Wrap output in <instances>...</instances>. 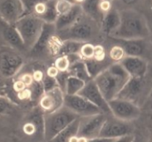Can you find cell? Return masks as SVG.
<instances>
[{
  "instance_id": "e0dca14e",
  "label": "cell",
  "mask_w": 152,
  "mask_h": 142,
  "mask_svg": "<svg viewBox=\"0 0 152 142\" xmlns=\"http://www.w3.org/2000/svg\"><path fill=\"white\" fill-rule=\"evenodd\" d=\"M121 24V13L120 10L112 5V9L105 13L100 24L101 34L105 37L110 38L118 29Z\"/></svg>"
},
{
  "instance_id": "4dcf8cb0",
  "label": "cell",
  "mask_w": 152,
  "mask_h": 142,
  "mask_svg": "<svg viewBox=\"0 0 152 142\" xmlns=\"http://www.w3.org/2000/svg\"><path fill=\"white\" fill-rule=\"evenodd\" d=\"M74 6V1H69V0H59V1H56V11L58 16L65 14L66 12H68L72 7Z\"/></svg>"
},
{
  "instance_id": "4316f807",
  "label": "cell",
  "mask_w": 152,
  "mask_h": 142,
  "mask_svg": "<svg viewBox=\"0 0 152 142\" xmlns=\"http://www.w3.org/2000/svg\"><path fill=\"white\" fill-rule=\"evenodd\" d=\"M45 4H46L45 12L38 18H40L44 24H54L58 18V14L55 8L56 1H45Z\"/></svg>"
},
{
  "instance_id": "f6af8a7d",
  "label": "cell",
  "mask_w": 152,
  "mask_h": 142,
  "mask_svg": "<svg viewBox=\"0 0 152 142\" xmlns=\"http://www.w3.org/2000/svg\"><path fill=\"white\" fill-rule=\"evenodd\" d=\"M45 74L47 76L50 77V78H54L55 79L57 77V75L59 74V71H58V69L56 68L54 65H50V66H49L48 68H47Z\"/></svg>"
},
{
  "instance_id": "4fadbf2b",
  "label": "cell",
  "mask_w": 152,
  "mask_h": 142,
  "mask_svg": "<svg viewBox=\"0 0 152 142\" xmlns=\"http://www.w3.org/2000/svg\"><path fill=\"white\" fill-rule=\"evenodd\" d=\"M55 35L56 30L54 24H44L40 36L37 38L35 45L33 46V48L28 52L29 57L32 59H39L49 54L50 45Z\"/></svg>"
},
{
  "instance_id": "3957f363",
  "label": "cell",
  "mask_w": 152,
  "mask_h": 142,
  "mask_svg": "<svg viewBox=\"0 0 152 142\" xmlns=\"http://www.w3.org/2000/svg\"><path fill=\"white\" fill-rule=\"evenodd\" d=\"M101 35L99 24L86 16L83 12L68 28L56 32L57 38L62 41L72 40V41L80 42L83 44H92V42L96 41Z\"/></svg>"
},
{
  "instance_id": "83f0119b",
  "label": "cell",
  "mask_w": 152,
  "mask_h": 142,
  "mask_svg": "<svg viewBox=\"0 0 152 142\" xmlns=\"http://www.w3.org/2000/svg\"><path fill=\"white\" fill-rule=\"evenodd\" d=\"M107 56L113 63H120L121 61L125 57V53L121 46H118L114 43L111 46L110 50L108 51Z\"/></svg>"
},
{
  "instance_id": "f5cc1de1",
  "label": "cell",
  "mask_w": 152,
  "mask_h": 142,
  "mask_svg": "<svg viewBox=\"0 0 152 142\" xmlns=\"http://www.w3.org/2000/svg\"><path fill=\"white\" fill-rule=\"evenodd\" d=\"M150 123H151V125H152V113L150 115Z\"/></svg>"
},
{
  "instance_id": "8fae6325",
  "label": "cell",
  "mask_w": 152,
  "mask_h": 142,
  "mask_svg": "<svg viewBox=\"0 0 152 142\" xmlns=\"http://www.w3.org/2000/svg\"><path fill=\"white\" fill-rule=\"evenodd\" d=\"M107 118V115L103 112L88 117L79 118L77 137L85 138L87 139L98 138Z\"/></svg>"
},
{
  "instance_id": "8d00e7d4",
  "label": "cell",
  "mask_w": 152,
  "mask_h": 142,
  "mask_svg": "<svg viewBox=\"0 0 152 142\" xmlns=\"http://www.w3.org/2000/svg\"><path fill=\"white\" fill-rule=\"evenodd\" d=\"M0 96H6V97H9L10 99H11V97H10V90L9 84L6 82L5 79L2 78V77H0ZM13 102H14V101H13Z\"/></svg>"
},
{
  "instance_id": "b9f144b4",
  "label": "cell",
  "mask_w": 152,
  "mask_h": 142,
  "mask_svg": "<svg viewBox=\"0 0 152 142\" xmlns=\"http://www.w3.org/2000/svg\"><path fill=\"white\" fill-rule=\"evenodd\" d=\"M21 82L26 86V87H30L32 85V83L34 82V79H33L32 74L31 73H24L22 75V77L19 79Z\"/></svg>"
},
{
  "instance_id": "7c38bea8",
  "label": "cell",
  "mask_w": 152,
  "mask_h": 142,
  "mask_svg": "<svg viewBox=\"0 0 152 142\" xmlns=\"http://www.w3.org/2000/svg\"><path fill=\"white\" fill-rule=\"evenodd\" d=\"M64 107L74 112L79 118L101 113V110L98 107L78 94H76V96H65L64 94Z\"/></svg>"
},
{
  "instance_id": "bcb514c9",
  "label": "cell",
  "mask_w": 152,
  "mask_h": 142,
  "mask_svg": "<svg viewBox=\"0 0 152 142\" xmlns=\"http://www.w3.org/2000/svg\"><path fill=\"white\" fill-rule=\"evenodd\" d=\"M116 139H111V138H100L98 137L96 138L88 139V142H114Z\"/></svg>"
},
{
  "instance_id": "c3c4849f",
  "label": "cell",
  "mask_w": 152,
  "mask_h": 142,
  "mask_svg": "<svg viewBox=\"0 0 152 142\" xmlns=\"http://www.w3.org/2000/svg\"><path fill=\"white\" fill-rule=\"evenodd\" d=\"M68 142H78V137H77V136L72 137L71 138H69Z\"/></svg>"
},
{
  "instance_id": "ac0fdd59",
  "label": "cell",
  "mask_w": 152,
  "mask_h": 142,
  "mask_svg": "<svg viewBox=\"0 0 152 142\" xmlns=\"http://www.w3.org/2000/svg\"><path fill=\"white\" fill-rule=\"evenodd\" d=\"M1 32L3 39L8 44V47L17 51L18 52H28L14 25H10L3 22L1 25Z\"/></svg>"
},
{
  "instance_id": "60d3db41",
  "label": "cell",
  "mask_w": 152,
  "mask_h": 142,
  "mask_svg": "<svg viewBox=\"0 0 152 142\" xmlns=\"http://www.w3.org/2000/svg\"><path fill=\"white\" fill-rule=\"evenodd\" d=\"M99 9L103 14L107 13L112 9V2L107 1V0H103V1H99Z\"/></svg>"
},
{
  "instance_id": "cb8c5ba5",
  "label": "cell",
  "mask_w": 152,
  "mask_h": 142,
  "mask_svg": "<svg viewBox=\"0 0 152 142\" xmlns=\"http://www.w3.org/2000/svg\"><path fill=\"white\" fill-rule=\"evenodd\" d=\"M78 126H79V118H77L73 123L65 127L64 130H62L50 142H68L69 138H71L72 137L77 136Z\"/></svg>"
},
{
  "instance_id": "44dd1931",
  "label": "cell",
  "mask_w": 152,
  "mask_h": 142,
  "mask_svg": "<svg viewBox=\"0 0 152 142\" xmlns=\"http://www.w3.org/2000/svg\"><path fill=\"white\" fill-rule=\"evenodd\" d=\"M83 61L86 68H87L89 76L91 79H94L98 75H100L103 71L107 69V67H109L112 64H114L108 57L104 61H97L94 58Z\"/></svg>"
},
{
  "instance_id": "d6a6232c",
  "label": "cell",
  "mask_w": 152,
  "mask_h": 142,
  "mask_svg": "<svg viewBox=\"0 0 152 142\" xmlns=\"http://www.w3.org/2000/svg\"><path fill=\"white\" fill-rule=\"evenodd\" d=\"M42 85H43V89H44V93H49L51 90L55 89V88H58V83L56 82V79L54 78H50L49 76H47L45 74V76L42 79Z\"/></svg>"
},
{
  "instance_id": "816d5d0a",
  "label": "cell",
  "mask_w": 152,
  "mask_h": 142,
  "mask_svg": "<svg viewBox=\"0 0 152 142\" xmlns=\"http://www.w3.org/2000/svg\"><path fill=\"white\" fill-rule=\"evenodd\" d=\"M78 142H88V139L85 138L78 137Z\"/></svg>"
},
{
  "instance_id": "277c9868",
  "label": "cell",
  "mask_w": 152,
  "mask_h": 142,
  "mask_svg": "<svg viewBox=\"0 0 152 142\" xmlns=\"http://www.w3.org/2000/svg\"><path fill=\"white\" fill-rule=\"evenodd\" d=\"M152 91V82L148 75L140 78H130L116 98L126 100L140 109L147 103Z\"/></svg>"
},
{
  "instance_id": "7bdbcfd3",
  "label": "cell",
  "mask_w": 152,
  "mask_h": 142,
  "mask_svg": "<svg viewBox=\"0 0 152 142\" xmlns=\"http://www.w3.org/2000/svg\"><path fill=\"white\" fill-rule=\"evenodd\" d=\"M26 88H27V87H26V86L21 82V80L18 79V80H16V82H13V85H12V91L17 94V93H19L23 92V90H25Z\"/></svg>"
},
{
  "instance_id": "e575fe53",
  "label": "cell",
  "mask_w": 152,
  "mask_h": 142,
  "mask_svg": "<svg viewBox=\"0 0 152 142\" xmlns=\"http://www.w3.org/2000/svg\"><path fill=\"white\" fill-rule=\"evenodd\" d=\"M54 66L58 69L59 72H64L68 70L69 62L66 57H56L54 61Z\"/></svg>"
},
{
  "instance_id": "74e56055",
  "label": "cell",
  "mask_w": 152,
  "mask_h": 142,
  "mask_svg": "<svg viewBox=\"0 0 152 142\" xmlns=\"http://www.w3.org/2000/svg\"><path fill=\"white\" fill-rule=\"evenodd\" d=\"M69 77V74L67 71H64V72H59V74L57 75L56 79V82L58 83L59 88L64 92V87H65V83H66V80Z\"/></svg>"
},
{
  "instance_id": "6da1fadb",
  "label": "cell",
  "mask_w": 152,
  "mask_h": 142,
  "mask_svg": "<svg viewBox=\"0 0 152 142\" xmlns=\"http://www.w3.org/2000/svg\"><path fill=\"white\" fill-rule=\"evenodd\" d=\"M121 24L118 29L110 37L113 39L149 38V30L142 12L134 8L120 10Z\"/></svg>"
},
{
  "instance_id": "1f68e13d",
  "label": "cell",
  "mask_w": 152,
  "mask_h": 142,
  "mask_svg": "<svg viewBox=\"0 0 152 142\" xmlns=\"http://www.w3.org/2000/svg\"><path fill=\"white\" fill-rule=\"evenodd\" d=\"M94 45L91 43H85L82 45L80 52H79V55L82 58V60H87L94 58Z\"/></svg>"
},
{
  "instance_id": "d4e9b609",
  "label": "cell",
  "mask_w": 152,
  "mask_h": 142,
  "mask_svg": "<svg viewBox=\"0 0 152 142\" xmlns=\"http://www.w3.org/2000/svg\"><path fill=\"white\" fill-rule=\"evenodd\" d=\"M67 72L69 74V76L81 79L84 82H87L91 79L88 74L87 68H86L83 60H79L77 62L71 64L68 67Z\"/></svg>"
},
{
  "instance_id": "7dc6e473",
  "label": "cell",
  "mask_w": 152,
  "mask_h": 142,
  "mask_svg": "<svg viewBox=\"0 0 152 142\" xmlns=\"http://www.w3.org/2000/svg\"><path fill=\"white\" fill-rule=\"evenodd\" d=\"M134 136H127L121 138H118L114 142H134Z\"/></svg>"
},
{
  "instance_id": "ee69618b",
  "label": "cell",
  "mask_w": 152,
  "mask_h": 142,
  "mask_svg": "<svg viewBox=\"0 0 152 142\" xmlns=\"http://www.w3.org/2000/svg\"><path fill=\"white\" fill-rule=\"evenodd\" d=\"M44 76H45V72L41 69L37 68L32 73V77H33V79H34V82H41Z\"/></svg>"
},
{
  "instance_id": "836d02e7",
  "label": "cell",
  "mask_w": 152,
  "mask_h": 142,
  "mask_svg": "<svg viewBox=\"0 0 152 142\" xmlns=\"http://www.w3.org/2000/svg\"><path fill=\"white\" fill-rule=\"evenodd\" d=\"M107 52L105 48L101 45V44H96L94 45V59L97 61H104L107 59Z\"/></svg>"
},
{
  "instance_id": "9a60e30c",
  "label": "cell",
  "mask_w": 152,
  "mask_h": 142,
  "mask_svg": "<svg viewBox=\"0 0 152 142\" xmlns=\"http://www.w3.org/2000/svg\"><path fill=\"white\" fill-rule=\"evenodd\" d=\"M23 17V5L19 0H0V19L14 25Z\"/></svg>"
},
{
  "instance_id": "52a82bcc",
  "label": "cell",
  "mask_w": 152,
  "mask_h": 142,
  "mask_svg": "<svg viewBox=\"0 0 152 142\" xmlns=\"http://www.w3.org/2000/svg\"><path fill=\"white\" fill-rule=\"evenodd\" d=\"M115 44L121 46L124 51L125 56L137 57L150 63L152 61V41L150 38L138 39H113Z\"/></svg>"
},
{
  "instance_id": "f907efd6",
  "label": "cell",
  "mask_w": 152,
  "mask_h": 142,
  "mask_svg": "<svg viewBox=\"0 0 152 142\" xmlns=\"http://www.w3.org/2000/svg\"><path fill=\"white\" fill-rule=\"evenodd\" d=\"M148 103L150 104V107L152 109V91H151V93H150V96H149V97H148Z\"/></svg>"
},
{
  "instance_id": "d590c367",
  "label": "cell",
  "mask_w": 152,
  "mask_h": 142,
  "mask_svg": "<svg viewBox=\"0 0 152 142\" xmlns=\"http://www.w3.org/2000/svg\"><path fill=\"white\" fill-rule=\"evenodd\" d=\"M37 1H22L23 17L35 14V6Z\"/></svg>"
},
{
  "instance_id": "484cf974",
  "label": "cell",
  "mask_w": 152,
  "mask_h": 142,
  "mask_svg": "<svg viewBox=\"0 0 152 142\" xmlns=\"http://www.w3.org/2000/svg\"><path fill=\"white\" fill-rule=\"evenodd\" d=\"M85 83L86 82H82L81 79L69 76L66 80V83H65L64 93L65 96H76L82 90Z\"/></svg>"
},
{
  "instance_id": "30bf717a",
  "label": "cell",
  "mask_w": 152,
  "mask_h": 142,
  "mask_svg": "<svg viewBox=\"0 0 152 142\" xmlns=\"http://www.w3.org/2000/svg\"><path fill=\"white\" fill-rule=\"evenodd\" d=\"M107 103L110 114L118 120L125 121H134V120L139 118L142 114V110L139 107L126 100L115 98Z\"/></svg>"
},
{
  "instance_id": "603a6c76",
  "label": "cell",
  "mask_w": 152,
  "mask_h": 142,
  "mask_svg": "<svg viewBox=\"0 0 152 142\" xmlns=\"http://www.w3.org/2000/svg\"><path fill=\"white\" fill-rule=\"evenodd\" d=\"M83 43L72 41V40H65L62 41L60 47H59L56 57H67L74 54H79V52L82 47Z\"/></svg>"
},
{
  "instance_id": "9c48e42d",
  "label": "cell",
  "mask_w": 152,
  "mask_h": 142,
  "mask_svg": "<svg viewBox=\"0 0 152 142\" xmlns=\"http://www.w3.org/2000/svg\"><path fill=\"white\" fill-rule=\"evenodd\" d=\"M134 135V125L133 121H125L118 120L112 116L111 114L107 115L104 124L102 127L99 137L118 139L127 136Z\"/></svg>"
},
{
  "instance_id": "7a4b0ae2",
  "label": "cell",
  "mask_w": 152,
  "mask_h": 142,
  "mask_svg": "<svg viewBox=\"0 0 152 142\" xmlns=\"http://www.w3.org/2000/svg\"><path fill=\"white\" fill-rule=\"evenodd\" d=\"M130 79L128 73L120 63L112 64L94 80L104 98L109 101L115 99Z\"/></svg>"
},
{
  "instance_id": "2e32d148",
  "label": "cell",
  "mask_w": 152,
  "mask_h": 142,
  "mask_svg": "<svg viewBox=\"0 0 152 142\" xmlns=\"http://www.w3.org/2000/svg\"><path fill=\"white\" fill-rule=\"evenodd\" d=\"M120 64L128 73L130 78H140L148 75L149 63L146 60L137 57L125 56Z\"/></svg>"
},
{
  "instance_id": "8992f818",
  "label": "cell",
  "mask_w": 152,
  "mask_h": 142,
  "mask_svg": "<svg viewBox=\"0 0 152 142\" xmlns=\"http://www.w3.org/2000/svg\"><path fill=\"white\" fill-rule=\"evenodd\" d=\"M44 23L37 15L23 16L14 24L28 52L33 48L40 36Z\"/></svg>"
},
{
  "instance_id": "5b68a950",
  "label": "cell",
  "mask_w": 152,
  "mask_h": 142,
  "mask_svg": "<svg viewBox=\"0 0 152 142\" xmlns=\"http://www.w3.org/2000/svg\"><path fill=\"white\" fill-rule=\"evenodd\" d=\"M77 115L66 107L50 113H45V126H44V140L50 142L54 137L64 130L65 127L77 120Z\"/></svg>"
},
{
  "instance_id": "f546056e",
  "label": "cell",
  "mask_w": 152,
  "mask_h": 142,
  "mask_svg": "<svg viewBox=\"0 0 152 142\" xmlns=\"http://www.w3.org/2000/svg\"><path fill=\"white\" fill-rule=\"evenodd\" d=\"M17 106L11 99L6 96H0V115H6L10 113Z\"/></svg>"
},
{
  "instance_id": "ab89813d",
  "label": "cell",
  "mask_w": 152,
  "mask_h": 142,
  "mask_svg": "<svg viewBox=\"0 0 152 142\" xmlns=\"http://www.w3.org/2000/svg\"><path fill=\"white\" fill-rule=\"evenodd\" d=\"M23 131L27 136H36V128L32 124L26 121L23 126Z\"/></svg>"
},
{
  "instance_id": "681fc988",
  "label": "cell",
  "mask_w": 152,
  "mask_h": 142,
  "mask_svg": "<svg viewBox=\"0 0 152 142\" xmlns=\"http://www.w3.org/2000/svg\"><path fill=\"white\" fill-rule=\"evenodd\" d=\"M134 142H144V140L140 138H138L136 137L135 135H134Z\"/></svg>"
},
{
  "instance_id": "ba28073f",
  "label": "cell",
  "mask_w": 152,
  "mask_h": 142,
  "mask_svg": "<svg viewBox=\"0 0 152 142\" xmlns=\"http://www.w3.org/2000/svg\"><path fill=\"white\" fill-rule=\"evenodd\" d=\"M24 59L22 54L10 47L0 48V77L13 78L23 68Z\"/></svg>"
},
{
  "instance_id": "f1b7e54d",
  "label": "cell",
  "mask_w": 152,
  "mask_h": 142,
  "mask_svg": "<svg viewBox=\"0 0 152 142\" xmlns=\"http://www.w3.org/2000/svg\"><path fill=\"white\" fill-rule=\"evenodd\" d=\"M28 89L31 93L30 100H32V101H37V102H38L39 99H40L43 96V94L45 93L42 82H34L30 87H28Z\"/></svg>"
},
{
  "instance_id": "7402d4cb",
  "label": "cell",
  "mask_w": 152,
  "mask_h": 142,
  "mask_svg": "<svg viewBox=\"0 0 152 142\" xmlns=\"http://www.w3.org/2000/svg\"><path fill=\"white\" fill-rule=\"evenodd\" d=\"M79 4H80L82 12L84 14L100 25L104 14H103L99 9V1L97 0L96 1H81L79 2Z\"/></svg>"
},
{
  "instance_id": "5bb4252c",
  "label": "cell",
  "mask_w": 152,
  "mask_h": 142,
  "mask_svg": "<svg viewBox=\"0 0 152 142\" xmlns=\"http://www.w3.org/2000/svg\"><path fill=\"white\" fill-rule=\"evenodd\" d=\"M78 96L87 99L90 103L98 107L101 110V112L107 115L110 114L107 101L104 98L103 94L101 93L100 90L98 89V87L94 79H91L85 83L82 90L79 92Z\"/></svg>"
},
{
  "instance_id": "f35d334b",
  "label": "cell",
  "mask_w": 152,
  "mask_h": 142,
  "mask_svg": "<svg viewBox=\"0 0 152 142\" xmlns=\"http://www.w3.org/2000/svg\"><path fill=\"white\" fill-rule=\"evenodd\" d=\"M144 15L145 19H146L148 26V30H149V38L152 41V10H147L146 12L142 13Z\"/></svg>"
},
{
  "instance_id": "d6986e66",
  "label": "cell",
  "mask_w": 152,
  "mask_h": 142,
  "mask_svg": "<svg viewBox=\"0 0 152 142\" xmlns=\"http://www.w3.org/2000/svg\"><path fill=\"white\" fill-rule=\"evenodd\" d=\"M82 14V10L79 2H74V6L72 7V9L66 12L65 14L58 16L56 22L54 24L56 32L62 31L68 28L69 26L73 24L77 18Z\"/></svg>"
},
{
  "instance_id": "ffe728a7",
  "label": "cell",
  "mask_w": 152,
  "mask_h": 142,
  "mask_svg": "<svg viewBox=\"0 0 152 142\" xmlns=\"http://www.w3.org/2000/svg\"><path fill=\"white\" fill-rule=\"evenodd\" d=\"M27 121L32 124L36 128V136L38 138L44 139V126H45V112L39 107H35L27 118Z\"/></svg>"
}]
</instances>
